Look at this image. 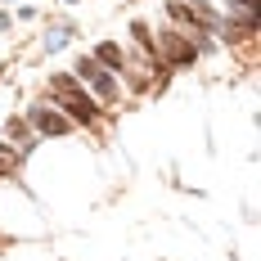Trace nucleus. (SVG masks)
Listing matches in <instances>:
<instances>
[{"label":"nucleus","mask_w":261,"mask_h":261,"mask_svg":"<svg viewBox=\"0 0 261 261\" xmlns=\"http://www.w3.org/2000/svg\"><path fill=\"white\" fill-rule=\"evenodd\" d=\"M50 95L68 108L72 122H95V104H90V95H81V90H77V81H72V77H50Z\"/></svg>","instance_id":"obj_1"},{"label":"nucleus","mask_w":261,"mask_h":261,"mask_svg":"<svg viewBox=\"0 0 261 261\" xmlns=\"http://www.w3.org/2000/svg\"><path fill=\"white\" fill-rule=\"evenodd\" d=\"M149 45H153L167 63H189V59H194V45L185 41L180 32H162V36H158V41H149Z\"/></svg>","instance_id":"obj_2"},{"label":"nucleus","mask_w":261,"mask_h":261,"mask_svg":"<svg viewBox=\"0 0 261 261\" xmlns=\"http://www.w3.org/2000/svg\"><path fill=\"white\" fill-rule=\"evenodd\" d=\"M77 77H81V81H90V86H95L104 99H113V95H117V81L108 77V68L99 63V59H81V63H77Z\"/></svg>","instance_id":"obj_3"},{"label":"nucleus","mask_w":261,"mask_h":261,"mask_svg":"<svg viewBox=\"0 0 261 261\" xmlns=\"http://www.w3.org/2000/svg\"><path fill=\"white\" fill-rule=\"evenodd\" d=\"M32 126L41 130V135H63L72 122H68V117H59L54 108H32Z\"/></svg>","instance_id":"obj_4"},{"label":"nucleus","mask_w":261,"mask_h":261,"mask_svg":"<svg viewBox=\"0 0 261 261\" xmlns=\"http://www.w3.org/2000/svg\"><path fill=\"white\" fill-rule=\"evenodd\" d=\"M99 63H108V68H122V50H117V45H99Z\"/></svg>","instance_id":"obj_5"},{"label":"nucleus","mask_w":261,"mask_h":261,"mask_svg":"<svg viewBox=\"0 0 261 261\" xmlns=\"http://www.w3.org/2000/svg\"><path fill=\"white\" fill-rule=\"evenodd\" d=\"M68 45V32H54V36H45V50H63Z\"/></svg>","instance_id":"obj_6"},{"label":"nucleus","mask_w":261,"mask_h":261,"mask_svg":"<svg viewBox=\"0 0 261 261\" xmlns=\"http://www.w3.org/2000/svg\"><path fill=\"white\" fill-rule=\"evenodd\" d=\"M239 5H243V9H252V5H257V0H239Z\"/></svg>","instance_id":"obj_7"},{"label":"nucleus","mask_w":261,"mask_h":261,"mask_svg":"<svg viewBox=\"0 0 261 261\" xmlns=\"http://www.w3.org/2000/svg\"><path fill=\"white\" fill-rule=\"evenodd\" d=\"M0 171H9V162H0Z\"/></svg>","instance_id":"obj_8"}]
</instances>
